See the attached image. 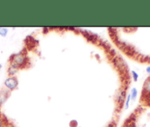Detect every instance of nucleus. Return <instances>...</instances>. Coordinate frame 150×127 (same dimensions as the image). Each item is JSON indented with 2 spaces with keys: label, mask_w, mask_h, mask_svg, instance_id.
<instances>
[{
  "label": "nucleus",
  "mask_w": 150,
  "mask_h": 127,
  "mask_svg": "<svg viewBox=\"0 0 150 127\" xmlns=\"http://www.w3.org/2000/svg\"><path fill=\"white\" fill-rule=\"evenodd\" d=\"M10 61H11V63H16V65L20 67L25 61V56L22 54L13 55L10 59Z\"/></svg>",
  "instance_id": "2"
},
{
  "label": "nucleus",
  "mask_w": 150,
  "mask_h": 127,
  "mask_svg": "<svg viewBox=\"0 0 150 127\" xmlns=\"http://www.w3.org/2000/svg\"><path fill=\"white\" fill-rule=\"evenodd\" d=\"M6 100V97H5V95H2V94H0V108L2 106V105L3 104L4 102Z\"/></svg>",
  "instance_id": "9"
},
{
  "label": "nucleus",
  "mask_w": 150,
  "mask_h": 127,
  "mask_svg": "<svg viewBox=\"0 0 150 127\" xmlns=\"http://www.w3.org/2000/svg\"><path fill=\"white\" fill-rule=\"evenodd\" d=\"M2 63H0V70H2Z\"/></svg>",
  "instance_id": "14"
},
{
  "label": "nucleus",
  "mask_w": 150,
  "mask_h": 127,
  "mask_svg": "<svg viewBox=\"0 0 150 127\" xmlns=\"http://www.w3.org/2000/svg\"><path fill=\"white\" fill-rule=\"evenodd\" d=\"M131 73H132V78H133L134 81H138V78H139V75H138V73H137V72L134 71V70H132Z\"/></svg>",
  "instance_id": "8"
},
{
  "label": "nucleus",
  "mask_w": 150,
  "mask_h": 127,
  "mask_svg": "<svg viewBox=\"0 0 150 127\" xmlns=\"http://www.w3.org/2000/svg\"><path fill=\"white\" fill-rule=\"evenodd\" d=\"M143 95L150 97V76L145 81L143 87Z\"/></svg>",
  "instance_id": "3"
},
{
  "label": "nucleus",
  "mask_w": 150,
  "mask_h": 127,
  "mask_svg": "<svg viewBox=\"0 0 150 127\" xmlns=\"http://www.w3.org/2000/svg\"><path fill=\"white\" fill-rule=\"evenodd\" d=\"M8 34V29L7 27H0V36L2 37H5Z\"/></svg>",
  "instance_id": "7"
},
{
  "label": "nucleus",
  "mask_w": 150,
  "mask_h": 127,
  "mask_svg": "<svg viewBox=\"0 0 150 127\" xmlns=\"http://www.w3.org/2000/svg\"><path fill=\"white\" fill-rule=\"evenodd\" d=\"M18 79L14 76H9L8 78L5 79L4 85L8 90H14L18 86Z\"/></svg>",
  "instance_id": "1"
},
{
  "label": "nucleus",
  "mask_w": 150,
  "mask_h": 127,
  "mask_svg": "<svg viewBox=\"0 0 150 127\" xmlns=\"http://www.w3.org/2000/svg\"><path fill=\"white\" fill-rule=\"evenodd\" d=\"M146 72L149 75H150V66H147L146 68Z\"/></svg>",
  "instance_id": "13"
},
{
  "label": "nucleus",
  "mask_w": 150,
  "mask_h": 127,
  "mask_svg": "<svg viewBox=\"0 0 150 127\" xmlns=\"http://www.w3.org/2000/svg\"><path fill=\"white\" fill-rule=\"evenodd\" d=\"M18 68H19V67H18V65H16V63H11V64H10L9 67H8V75H9L10 76H13L14 75L17 73Z\"/></svg>",
  "instance_id": "4"
},
{
  "label": "nucleus",
  "mask_w": 150,
  "mask_h": 127,
  "mask_svg": "<svg viewBox=\"0 0 150 127\" xmlns=\"http://www.w3.org/2000/svg\"><path fill=\"white\" fill-rule=\"evenodd\" d=\"M125 96H126V90L122 89L120 92V93L119 94V95H118V102H119V103L123 102L124 100H125Z\"/></svg>",
  "instance_id": "5"
},
{
  "label": "nucleus",
  "mask_w": 150,
  "mask_h": 127,
  "mask_svg": "<svg viewBox=\"0 0 150 127\" xmlns=\"http://www.w3.org/2000/svg\"><path fill=\"white\" fill-rule=\"evenodd\" d=\"M130 95H131V99H132V101H135V99L137 98V97H138V90H137L136 88L134 87L131 89Z\"/></svg>",
  "instance_id": "6"
},
{
  "label": "nucleus",
  "mask_w": 150,
  "mask_h": 127,
  "mask_svg": "<svg viewBox=\"0 0 150 127\" xmlns=\"http://www.w3.org/2000/svg\"><path fill=\"white\" fill-rule=\"evenodd\" d=\"M130 100H131V95H130V94H129V95H128L126 103H125V109H127L128 108H129V102H130Z\"/></svg>",
  "instance_id": "10"
},
{
  "label": "nucleus",
  "mask_w": 150,
  "mask_h": 127,
  "mask_svg": "<svg viewBox=\"0 0 150 127\" xmlns=\"http://www.w3.org/2000/svg\"><path fill=\"white\" fill-rule=\"evenodd\" d=\"M77 125H78L77 121H75V120H73V121H71L70 123H69V126H70V127H77Z\"/></svg>",
  "instance_id": "11"
},
{
  "label": "nucleus",
  "mask_w": 150,
  "mask_h": 127,
  "mask_svg": "<svg viewBox=\"0 0 150 127\" xmlns=\"http://www.w3.org/2000/svg\"><path fill=\"white\" fill-rule=\"evenodd\" d=\"M4 125H5L4 120H3V118H2V115H0V127H4Z\"/></svg>",
  "instance_id": "12"
}]
</instances>
